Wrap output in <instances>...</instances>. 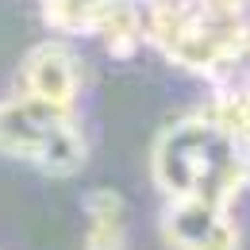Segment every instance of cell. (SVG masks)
Listing matches in <instances>:
<instances>
[{
	"label": "cell",
	"instance_id": "4",
	"mask_svg": "<svg viewBox=\"0 0 250 250\" xmlns=\"http://www.w3.org/2000/svg\"><path fill=\"white\" fill-rule=\"evenodd\" d=\"M158 227L169 250H243L235 212H223L208 200H166Z\"/></svg>",
	"mask_w": 250,
	"mask_h": 250
},
{
	"label": "cell",
	"instance_id": "5",
	"mask_svg": "<svg viewBox=\"0 0 250 250\" xmlns=\"http://www.w3.org/2000/svg\"><path fill=\"white\" fill-rule=\"evenodd\" d=\"M85 250H127L131 227H127V204L116 188H89L85 192Z\"/></svg>",
	"mask_w": 250,
	"mask_h": 250
},
{
	"label": "cell",
	"instance_id": "3",
	"mask_svg": "<svg viewBox=\"0 0 250 250\" xmlns=\"http://www.w3.org/2000/svg\"><path fill=\"white\" fill-rule=\"evenodd\" d=\"M81 89H85V69H81V54L73 50L69 39H42L23 54L20 73H16V93L42 100L58 112L77 116L81 108Z\"/></svg>",
	"mask_w": 250,
	"mask_h": 250
},
{
	"label": "cell",
	"instance_id": "2",
	"mask_svg": "<svg viewBox=\"0 0 250 250\" xmlns=\"http://www.w3.org/2000/svg\"><path fill=\"white\" fill-rule=\"evenodd\" d=\"M0 158L27 162L46 177H77L89 162V135L81 116L12 93L0 100Z\"/></svg>",
	"mask_w": 250,
	"mask_h": 250
},
{
	"label": "cell",
	"instance_id": "1",
	"mask_svg": "<svg viewBox=\"0 0 250 250\" xmlns=\"http://www.w3.org/2000/svg\"><path fill=\"white\" fill-rule=\"evenodd\" d=\"M150 177L162 200H208L235 212L250 188V166L239 146L200 108L162 127L150 146Z\"/></svg>",
	"mask_w": 250,
	"mask_h": 250
}]
</instances>
